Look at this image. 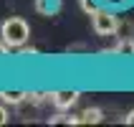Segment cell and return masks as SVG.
<instances>
[{
	"label": "cell",
	"mask_w": 134,
	"mask_h": 127,
	"mask_svg": "<svg viewBox=\"0 0 134 127\" xmlns=\"http://www.w3.org/2000/svg\"><path fill=\"white\" fill-rule=\"evenodd\" d=\"M79 92L76 89H61V92H53L51 99H53V104L58 107V109H68V107H74L76 102H79Z\"/></svg>",
	"instance_id": "3957f363"
},
{
	"label": "cell",
	"mask_w": 134,
	"mask_h": 127,
	"mask_svg": "<svg viewBox=\"0 0 134 127\" xmlns=\"http://www.w3.org/2000/svg\"><path fill=\"white\" fill-rule=\"evenodd\" d=\"M91 26H94V31H96L99 36H111L114 31H116V15L111 10H101L99 8L96 13L91 15Z\"/></svg>",
	"instance_id": "7a4b0ae2"
},
{
	"label": "cell",
	"mask_w": 134,
	"mask_h": 127,
	"mask_svg": "<svg viewBox=\"0 0 134 127\" xmlns=\"http://www.w3.org/2000/svg\"><path fill=\"white\" fill-rule=\"evenodd\" d=\"M0 38L8 43V48H23V43L30 38V26L23 18H8L0 26Z\"/></svg>",
	"instance_id": "6da1fadb"
},
{
	"label": "cell",
	"mask_w": 134,
	"mask_h": 127,
	"mask_svg": "<svg viewBox=\"0 0 134 127\" xmlns=\"http://www.w3.org/2000/svg\"><path fill=\"white\" fill-rule=\"evenodd\" d=\"M96 122H101V109H96V107L83 109V114L79 117V125H96Z\"/></svg>",
	"instance_id": "5b68a950"
},
{
	"label": "cell",
	"mask_w": 134,
	"mask_h": 127,
	"mask_svg": "<svg viewBox=\"0 0 134 127\" xmlns=\"http://www.w3.org/2000/svg\"><path fill=\"white\" fill-rule=\"evenodd\" d=\"M81 8H83V10H86V13H89V15H94V13H96V10H99L94 0H81Z\"/></svg>",
	"instance_id": "8992f818"
},
{
	"label": "cell",
	"mask_w": 134,
	"mask_h": 127,
	"mask_svg": "<svg viewBox=\"0 0 134 127\" xmlns=\"http://www.w3.org/2000/svg\"><path fill=\"white\" fill-rule=\"evenodd\" d=\"M8 51H10V48H8V43H5V41H3V38H0V56H5Z\"/></svg>",
	"instance_id": "9c48e42d"
},
{
	"label": "cell",
	"mask_w": 134,
	"mask_h": 127,
	"mask_svg": "<svg viewBox=\"0 0 134 127\" xmlns=\"http://www.w3.org/2000/svg\"><path fill=\"white\" fill-rule=\"evenodd\" d=\"M5 122H8V109L0 104V125H5Z\"/></svg>",
	"instance_id": "ba28073f"
},
{
	"label": "cell",
	"mask_w": 134,
	"mask_h": 127,
	"mask_svg": "<svg viewBox=\"0 0 134 127\" xmlns=\"http://www.w3.org/2000/svg\"><path fill=\"white\" fill-rule=\"evenodd\" d=\"M116 51H121V53H134V41H124Z\"/></svg>",
	"instance_id": "52a82bcc"
},
{
	"label": "cell",
	"mask_w": 134,
	"mask_h": 127,
	"mask_svg": "<svg viewBox=\"0 0 134 127\" xmlns=\"http://www.w3.org/2000/svg\"><path fill=\"white\" fill-rule=\"evenodd\" d=\"M28 97H30L28 92H18V89L8 92V89H0V99H3V104H20L23 99H28Z\"/></svg>",
	"instance_id": "277c9868"
},
{
	"label": "cell",
	"mask_w": 134,
	"mask_h": 127,
	"mask_svg": "<svg viewBox=\"0 0 134 127\" xmlns=\"http://www.w3.org/2000/svg\"><path fill=\"white\" fill-rule=\"evenodd\" d=\"M124 122H127V125H134V109L127 114V117H124Z\"/></svg>",
	"instance_id": "30bf717a"
}]
</instances>
